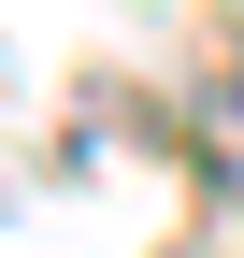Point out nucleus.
I'll list each match as a JSON object with an SVG mask.
<instances>
[{
    "label": "nucleus",
    "instance_id": "obj_1",
    "mask_svg": "<svg viewBox=\"0 0 244 258\" xmlns=\"http://www.w3.org/2000/svg\"><path fill=\"white\" fill-rule=\"evenodd\" d=\"M216 144H230V158H216V186H230V201H244V57H230V72H216Z\"/></svg>",
    "mask_w": 244,
    "mask_h": 258
}]
</instances>
